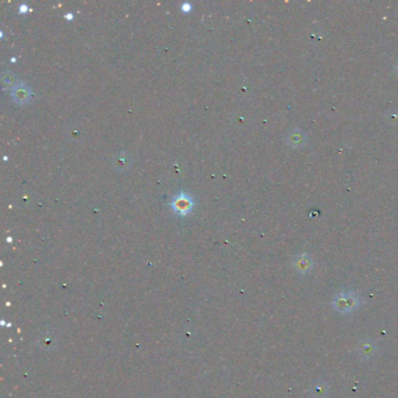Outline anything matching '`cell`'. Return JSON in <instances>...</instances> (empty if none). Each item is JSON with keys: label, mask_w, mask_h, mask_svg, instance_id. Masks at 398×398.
<instances>
[{"label": "cell", "mask_w": 398, "mask_h": 398, "mask_svg": "<svg viewBox=\"0 0 398 398\" xmlns=\"http://www.w3.org/2000/svg\"><path fill=\"white\" fill-rule=\"evenodd\" d=\"M358 299L353 293H340L333 300V306L341 313L351 312L357 307Z\"/></svg>", "instance_id": "1"}, {"label": "cell", "mask_w": 398, "mask_h": 398, "mask_svg": "<svg viewBox=\"0 0 398 398\" xmlns=\"http://www.w3.org/2000/svg\"><path fill=\"white\" fill-rule=\"evenodd\" d=\"M193 206H194V203H193V200L191 196L184 194V193L183 194L175 196L174 200H173V202L171 203L172 209L174 210L176 214H180L181 216L189 214V211L193 209Z\"/></svg>", "instance_id": "2"}, {"label": "cell", "mask_w": 398, "mask_h": 398, "mask_svg": "<svg viewBox=\"0 0 398 398\" xmlns=\"http://www.w3.org/2000/svg\"><path fill=\"white\" fill-rule=\"evenodd\" d=\"M11 96L14 102L18 104H26L29 102L30 97H32V90L25 83H18L12 90H11Z\"/></svg>", "instance_id": "3"}, {"label": "cell", "mask_w": 398, "mask_h": 398, "mask_svg": "<svg viewBox=\"0 0 398 398\" xmlns=\"http://www.w3.org/2000/svg\"><path fill=\"white\" fill-rule=\"evenodd\" d=\"M286 139H287V142L292 146V148H300V146H303L305 142H306L305 133L301 132V131L298 129L291 131V132L287 134Z\"/></svg>", "instance_id": "4"}, {"label": "cell", "mask_w": 398, "mask_h": 398, "mask_svg": "<svg viewBox=\"0 0 398 398\" xmlns=\"http://www.w3.org/2000/svg\"><path fill=\"white\" fill-rule=\"evenodd\" d=\"M2 83L4 90H12L19 82L15 74H13V73L10 70H6L3 71L2 74Z\"/></svg>", "instance_id": "5"}, {"label": "cell", "mask_w": 398, "mask_h": 398, "mask_svg": "<svg viewBox=\"0 0 398 398\" xmlns=\"http://www.w3.org/2000/svg\"><path fill=\"white\" fill-rule=\"evenodd\" d=\"M311 265H312V262H311L310 258L306 256V255H301V256L297 258L296 262H295L296 269L301 273L306 272L307 270H310Z\"/></svg>", "instance_id": "6"}, {"label": "cell", "mask_w": 398, "mask_h": 398, "mask_svg": "<svg viewBox=\"0 0 398 398\" xmlns=\"http://www.w3.org/2000/svg\"><path fill=\"white\" fill-rule=\"evenodd\" d=\"M130 165V158L125 153H119L114 158V166L117 169H125Z\"/></svg>", "instance_id": "7"}, {"label": "cell", "mask_w": 398, "mask_h": 398, "mask_svg": "<svg viewBox=\"0 0 398 398\" xmlns=\"http://www.w3.org/2000/svg\"><path fill=\"white\" fill-rule=\"evenodd\" d=\"M374 347L370 342H365L362 343V346L360 347V353L361 354H366V356H369L370 354L374 353Z\"/></svg>", "instance_id": "8"}, {"label": "cell", "mask_w": 398, "mask_h": 398, "mask_svg": "<svg viewBox=\"0 0 398 398\" xmlns=\"http://www.w3.org/2000/svg\"><path fill=\"white\" fill-rule=\"evenodd\" d=\"M26 9H27V6H26V5H22V6L20 7V12H25Z\"/></svg>", "instance_id": "9"}, {"label": "cell", "mask_w": 398, "mask_h": 398, "mask_svg": "<svg viewBox=\"0 0 398 398\" xmlns=\"http://www.w3.org/2000/svg\"><path fill=\"white\" fill-rule=\"evenodd\" d=\"M396 70H397V73H398V63H397V65H396Z\"/></svg>", "instance_id": "10"}]
</instances>
